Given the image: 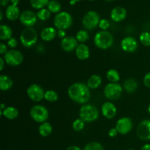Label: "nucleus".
Returning a JSON list of instances; mask_svg holds the SVG:
<instances>
[{
	"mask_svg": "<svg viewBox=\"0 0 150 150\" xmlns=\"http://www.w3.org/2000/svg\"><path fill=\"white\" fill-rule=\"evenodd\" d=\"M45 91L40 85L32 83L26 89L27 96L34 102H40L45 98Z\"/></svg>",
	"mask_w": 150,
	"mask_h": 150,
	"instance_id": "10",
	"label": "nucleus"
},
{
	"mask_svg": "<svg viewBox=\"0 0 150 150\" xmlns=\"http://www.w3.org/2000/svg\"><path fill=\"white\" fill-rule=\"evenodd\" d=\"M67 150H81V149L78 146H70L67 148Z\"/></svg>",
	"mask_w": 150,
	"mask_h": 150,
	"instance_id": "44",
	"label": "nucleus"
},
{
	"mask_svg": "<svg viewBox=\"0 0 150 150\" xmlns=\"http://www.w3.org/2000/svg\"><path fill=\"white\" fill-rule=\"evenodd\" d=\"M7 45H8L10 48H11L12 49L16 48L18 45V40H16V38H11L10 40H7Z\"/></svg>",
	"mask_w": 150,
	"mask_h": 150,
	"instance_id": "37",
	"label": "nucleus"
},
{
	"mask_svg": "<svg viewBox=\"0 0 150 150\" xmlns=\"http://www.w3.org/2000/svg\"><path fill=\"white\" fill-rule=\"evenodd\" d=\"M76 55L79 59L86 60L90 57V51L89 48L84 43H80L76 49Z\"/></svg>",
	"mask_w": 150,
	"mask_h": 150,
	"instance_id": "19",
	"label": "nucleus"
},
{
	"mask_svg": "<svg viewBox=\"0 0 150 150\" xmlns=\"http://www.w3.org/2000/svg\"><path fill=\"white\" fill-rule=\"evenodd\" d=\"M141 43L146 47L150 46V32H143L139 36Z\"/></svg>",
	"mask_w": 150,
	"mask_h": 150,
	"instance_id": "33",
	"label": "nucleus"
},
{
	"mask_svg": "<svg viewBox=\"0 0 150 150\" xmlns=\"http://www.w3.org/2000/svg\"><path fill=\"white\" fill-rule=\"evenodd\" d=\"M6 64L5 61H4V58H3V57H0V70L1 71H2L3 69H4V64Z\"/></svg>",
	"mask_w": 150,
	"mask_h": 150,
	"instance_id": "42",
	"label": "nucleus"
},
{
	"mask_svg": "<svg viewBox=\"0 0 150 150\" xmlns=\"http://www.w3.org/2000/svg\"><path fill=\"white\" fill-rule=\"evenodd\" d=\"M76 38L78 40V42H81V43H84L89 38V35L87 30H85V29H81V30H79L77 32V34H76Z\"/></svg>",
	"mask_w": 150,
	"mask_h": 150,
	"instance_id": "29",
	"label": "nucleus"
},
{
	"mask_svg": "<svg viewBox=\"0 0 150 150\" xmlns=\"http://www.w3.org/2000/svg\"><path fill=\"white\" fill-rule=\"evenodd\" d=\"M73 17L67 11H62L57 13L54 19V24L56 29L58 30H66L71 27L73 24Z\"/></svg>",
	"mask_w": 150,
	"mask_h": 150,
	"instance_id": "5",
	"label": "nucleus"
},
{
	"mask_svg": "<svg viewBox=\"0 0 150 150\" xmlns=\"http://www.w3.org/2000/svg\"><path fill=\"white\" fill-rule=\"evenodd\" d=\"M13 30L9 26L6 24L0 25V39L1 40H8L13 38Z\"/></svg>",
	"mask_w": 150,
	"mask_h": 150,
	"instance_id": "25",
	"label": "nucleus"
},
{
	"mask_svg": "<svg viewBox=\"0 0 150 150\" xmlns=\"http://www.w3.org/2000/svg\"><path fill=\"white\" fill-rule=\"evenodd\" d=\"M102 78L99 75L95 74L89 78L86 84L90 89H96L102 84Z\"/></svg>",
	"mask_w": 150,
	"mask_h": 150,
	"instance_id": "23",
	"label": "nucleus"
},
{
	"mask_svg": "<svg viewBox=\"0 0 150 150\" xmlns=\"http://www.w3.org/2000/svg\"><path fill=\"white\" fill-rule=\"evenodd\" d=\"M136 133L141 140H150V120H144L141 122L138 125Z\"/></svg>",
	"mask_w": 150,
	"mask_h": 150,
	"instance_id": "13",
	"label": "nucleus"
},
{
	"mask_svg": "<svg viewBox=\"0 0 150 150\" xmlns=\"http://www.w3.org/2000/svg\"><path fill=\"white\" fill-rule=\"evenodd\" d=\"M118 131L116 129V127H113V128H111L109 130H108V136L111 138H114L117 136L118 134Z\"/></svg>",
	"mask_w": 150,
	"mask_h": 150,
	"instance_id": "39",
	"label": "nucleus"
},
{
	"mask_svg": "<svg viewBox=\"0 0 150 150\" xmlns=\"http://www.w3.org/2000/svg\"><path fill=\"white\" fill-rule=\"evenodd\" d=\"M0 114L6 119L10 120H13L18 117V110L13 106H8L4 110V111H0Z\"/></svg>",
	"mask_w": 150,
	"mask_h": 150,
	"instance_id": "21",
	"label": "nucleus"
},
{
	"mask_svg": "<svg viewBox=\"0 0 150 150\" xmlns=\"http://www.w3.org/2000/svg\"><path fill=\"white\" fill-rule=\"evenodd\" d=\"M72 127H73V129L75 131H81V130H83L85 127V122L82 120L81 118L76 119V120L73 121Z\"/></svg>",
	"mask_w": 150,
	"mask_h": 150,
	"instance_id": "34",
	"label": "nucleus"
},
{
	"mask_svg": "<svg viewBox=\"0 0 150 150\" xmlns=\"http://www.w3.org/2000/svg\"><path fill=\"white\" fill-rule=\"evenodd\" d=\"M3 58H4L6 64L10 66H13V67L20 65L23 61V54L20 51L16 49H11L7 51L4 54Z\"/></svg>",
	"mask_w": 150,
	"mask_h": 150,
	"instance_id": "9",
	"label": "nucleus"
},
{
	"mask_svg": "<svg viewBox=\"0 0 150 150\" xmlns=\"http://www.w3.org/2000/svg\"><path fill=\"white\" fill-rule=\"evenodd\" d=\"M144 84L146 87L150 89V72L146 73L144 77Z\"/></svg>",
	"mask_w": 150,
	"mask_h": 150,
	"instance_id": "38",
	"label": "nucleus"
},
{
	"mask_svg": "<svg viewBox=\"0 0 150 150\" xmlns=\"http://www.w3.org/2000/svg\"><path fill=\"white\" fill-rule=\"evenodd\" d=\"M101 113L105 118L111 120L117 115V108L113 103L106 101L101 106Z\"/></svg>",
	"mask_w": 150,
	"mask_h": 150,
	"instance_id": "15",
	"label": "nucleus"
},
{
	"mask_svg": "<svg viewBox=\"0 0 150 150\" xmlns=\"http://www.w3.org/2000/svg\"><path fill=\"white\" fill-rule=\"evenodd\" d=\"M13 85V81L10 76L3 74L0 76V89L1 91H8Z\"/></svg>",
	"mask_w": 150,
	"mask_h": 150,
	"instance_id": "24",
	"label": "nucleus"
},
{
	"mask_svg": "<svg viewBox=\"0 0 150 150\" xmlns=\"http://www.w3.org/2000/svg\"><path fill=\"white\" fill-rule=\"evenodd\" d=\"M121 48L125 52L133 53L139 48V42L133 37H125L121 41Z\"/></svg>",
	"mask_w": 150,
	"mask_h": 150,
	"instance_id": "14",
	"label": "nucleus"
},
{
	"mask_svg": "<svg viewBox=\"0 0 150 150\" xmlns=\"http://www.w3.org/2000/svg\"><path fill=\"white\" fill-rule=\"evenodd\" d=\"M100 18L96 11L90 10L83 16L82 18V25L86 30H93L99 26Z\"/></svg>",
	"mask_w": 150,
	"mask_h": 150,
	"instance_id": "7",
	"label": "nucleus"
},
{
	"mask_svg": "<svg viewBox=\"0 0 150 150\" xmlns=\"http://www.w3.org/2000/svg\"><path fill=\"white\" fill-rule=\"evenodd\" d=\"M38 18L37 13L32 10H25L21 13L19 20L21 24L26 27H32L37 23Z\"/></svg>",
	"mask_w": 150,
	"mask_h": 150,
	"instance_id": "12",
	"label": "nucleus"
},
{
	"mask_svg": "<svg viewBox=\"0 0 150 150\" xmlns=\"http://www.w3.org/2000/svg\"><path fill=\"white\" fill-rule=\"evenodd\" d=\"M138 82L136 81V80H135L134 79H126L124 81L123 83V89L127 92V93L132 94L133 92H135L136 91V89H138Z\"/></svg>",
	"mask_w": 150,
	"mask_h": 150,
	"instance_id": "22",
	"label": "nucleus"
},
{
	"mask_svg": "<svg viewBox=\"0 0 150 150\" xmlns=\"http://www.w3.org/2000/svg\"><path fill=\"white\" fill-rule=\"evenodd\" d=\"M141 150H150V144H146L144 145Z\"/></svg>",
	"mask_w": 150,
	"mask_h": 150,
	"instance_id": "45",
	"label": "nucleus"
},
{
	"mask_svg": "<svg viewBox=\"0 0 150 150\" xmlns=\"http://www.w3.org/2000/svg\"><path fill=\"white\" fill-rule=\"evenodd\" d=\"M57 36V31L56 28L52 26H48L42 29L40 32L41 39L45 42H50L53 40Z\"/></svg>",
	"mask_w": 150,
	"mask_h": 150,
	"instance_id": "18",
	"label": "nucleus"
},
{
	"mask_svg": "<svg viewBox=\"0 0 150 150\" xmlns=\"http://www.w3.org/2000/svg\"><path fill=\"white\" fill-rule=\"evenodd\" d=\"M47 9L52 13H59L61 11L62 5L57 0H51L48 2Z\"/></svg>",
	"mask_w": 150,
	"mask_h": 150,
	"instance_id": "28",
	"label": "nucleus"
},
{
	"mask_svg": "<svg viewBox=\"0 0 150 150\" xmlns=\"http://www.w3.org/2000/svg\"><path fill=\"white\" fill-rule=\"evenodd\" d=\"M147 111H148V113H149V115H150V103H149V105H148Z\"/></svg>",
	"mask_w": 150,
	"mask_h": 150,
	"instance_id": "50",
	"label": "nucleus"
},
{
	"mask_svg": "<svg viewBox=\"0 0 150 150\" xmlns=\"http://www.w3.org/2000/svg\"><path fill=\"white\" fill-rule=\"evenodd\" d=\"M116 129L119 133L126 135L130 133L133 127V123L131 119L129 117H124L119 119L116 123Z\"/></svg>",
	"mask_w": 150,
	"mask_h": 150,
	"instance_id": "11",
	"label": "nucleus"
},
{
	"mask_svg": "<svg viewBox=\"0 0 150 150\" xmlns=\"http://www.w3.org/2000/svg\"><path fill=\"white\" fill-rule=\"evenodd\" d=\"M49 0H30V4L33 8L41 10L48 5Z\"/></svg>",
	"mask_w": 150,
	"mask_h": 150,
	"instance_id": "31",
	"label": "nucleus"
},
{
	"mask_svg": "<svg viewBox=\"0 0 150 150\" xmlns=\"http://www.w3.org/2000/svg\"><path fill=\"white\" fill-rule=\"evenodd\" d=\"M100 29H101L102 30L107 31V29L110 27V22L109 21L107 20V19H100V21L99 23Z\"/></svg>",
	"mask_w": 150,
	"mask_h": 150,
	"instance_id": "36",
	"label": "nucleus"
},
{
	"mask_svg": "<svg viewBox=\"0 0 150 150\" xmlns=\"http://www.w3.org/2000/svg\"><path fill=\"white\" fill-rule=\"evenodd\" d=\"M105 1H114V0H105Z\"/></svg>",
	"mask_w": 150,
	"mask_h": 150,
	"instance_id": "52",
	"label": "nucleus"
},
{
	"mask_svg": "<svg viewBox=\"0 0 150 150\" xmlns=\"http://www.w3.org/2000/svg\"><path fill=\"white\" fill-rule=\"evenodd\" d=\"M0 106H1V111H4V110L7 108V107H6V105L4 103H1V105H0Z\"/></svg>",
	"mask_w": 150,
	"mask_h": 150,
	"instance_id": "47",
	"label": "nucleus"
},
{
	"mask_svg": "<svg viewBox=\"0 0 150 150\" xmlns=\"http://www.w3.org/2000/svg\"><path fill=\"white\" fill-rule=\"evenodd\" d=\"M29 114L34 121L40 124L46 122L49 116L48 110L42 105H35L32 107Z\"/></svg>",
	"mask_w": 150,
	"mask_h": 150,
	"instance_id": "6",
	"label": "nucleus"
},
{
	"mask_svg": "<svg viewBox=\"0 0 150 150\" xmlns=\"http://www.w3.org/2000/svg\"><path fill=\"white\" fill-rule=\"evenodd\" d=\"M57 37L60 39H64L66 36V32L65 30H62V29H59V30L57 31Z\"/></svg>",
	"mask_w": 150,
	"mask_h": 150,
	"instance_id": "40",
	"label": "nucleus"
},
{
	"mask_svg": "<svg viewBox=\"0 0 150 150\" xmlns=\"http://www.w3.org/2000/svg\"><path fill=\"white\" fill-rule=\"evenodd\" d=\"M7 51V45H6L4 43H3V42H1V43H0V54L4 55Z\"/></svg>",
	"mask_w": 150,
	"mask_h": 150,
	"instance_id": "41",
	"label": "nucleus"
},
{
	"mask_svg": "<svg viewBox=\"0 0 150 150\" xmlns=\"http://www.w3.org/2000/svg\"><path fill=\"white\" fill-rule=\"evenodd\" d=\"M51 13L46 8H42L38 10L37 13V16L41 21H47L51 17Z\"/></svg>",
	"mask_w": 150,
	"mask_h": 150,
	"instance_id": "32",
	"label": "nucleus"
},
{
	"mask_svg": "<svg viewBox=\"0 0 150 150\" xmlns=\"http://www.w3.org/2000/svg\"><path fill=\"white\" fill-rule=\"evenodd\" d=\"M67 95L76 103L86 104L90 99V89L88 87L87 84L81 82H76L69 86Z\"/></svg>",
	"mask_w": 150,
	"mask_h": 150,
	"instance_id": "1",
	"label": "nucleus"
},
{
	"mask_svg": "<svg viewBox=\"0 0 150 150\" xmlns=\"http://www.w3.org/2000/svg\"><path fill=\"white\" fill-rule=\"evenodd\" d=\"M73 1H76V2H77V1H80L81 0H73Z\"/></svg>",
	"mask_w": 150,
	"mask_h": 150,
	"instance_id": "51",
	"label": "nucleus"
},
{
	"mask_svg": "<svg viewBox=\"0 0 150 150\" xmlns=\"http://www.w3.org/2000/svg\"><path fill=\"white\" fill-rule=\"evenodd\" d=\"M123 88L118 83H108L104 89V95L109 100H116L121 97Z\"/></svg>",
	"mask_w": 150,
	"mask_h": 150,
	"instance_id": "8",
	"label": "nucleus"
},
{
	"mask_svg": "<svg viewBox=\"0 0 150 150\" xmlns=\"http://www.w3.org/2000/svg\"><path fill=\"white\" fill-rule=\"evenodd\" d=\"M2 19H3V13H2V11H0V21H2Z\"/></svg>",
	"mask_w": 150,
	"mask_h": 150,
	"instance_id": "48",
	"label": "nucleus"
},
{
	"mask_svg": "<svg viewBox=\"0 0 150 150\" xmlns=\"http://www.w3.org/2000/svg\"><path fill=\"white\" fill-rule=\"evenodd\" d=\"M44 99L50 103H54L58 100L59 95L57 92L54 90H48L45 92V98Z\"/></svg>",
	"mask_w": 150,
	"mask_h": 150,
	"instance_id": "30",
	"label": "nucleus"
},
{
	"mask_svg": "<svg viewBox=\"0 0 150 150\" xmlns=\"http://www.w3.org/2000/svg\"><path fill=\"white\" fill-rule=\"evenodd\" d=\"M19 1H20V0H11L12 4H14L16 6L19 4Z\"/></svg>",
	"mask_w": 150,
	"mask_h": 150,
	"instance_id": "46",
	"label": "nucleus"
},
{
	"mask_svg": "<svg viewBox=\"0 0 150 150\" xmlns=\"http://www.w3.org/2000/svg\"><path fill=\"white\" fill-rule=\"evenodd\" d=\"M5 16L9 21H14L17 20L18 18H20V10L18 7V6L11 4L10 5L7 6V7L6 8Z\"/></svg>",
	"mask_w": 150,
	"mask_h": 150,
	"instance_id": "20",
	"label": "nucleus"
},
{
	"mask_svg": "<svg viewBox=\"0 0 150 150\" xmlns=\"http://www.w3.org/2000/svg\"><path fill=\"white\" fill-rule=\"evenodd\" d=\"M89 1H95V0H89Z\"/></svg>",
	"mask_w": 150,
	"mask_h": 150,
	"instance_id": "54",
	"label": "nucleus"
},
{
	"mask_svg": "<svg viewBox=\"0 0 150 150\" xmlns=\"http://www.w3.org/2000/svg\"><path fill=\"white\" fill-rule=\"evenodd\" d=\"M76 1H73V0H70V5H74L75 4H76Z\"/></svg>",
	"mask_w": 150,
	"mask_h": 150,
	"instance_id": "49",
	"label": "nucleus"
},
{
	"mask_svg": "<svg viewBox=\"0 0 150 150\" xmlns=\"http://www.w3.org/2000/svg\"><path fill=\"white\" fill-rule=\"evenodd\" d=\"M106 78L110 83H118L120 80V75L115 69H110L106 73Z\"/></svg>",
	"mask_w": 150,
	"mask_h": 150,
	"instance_id": "27",
	"label": "nucleus"
},
{
	"mask_svg": "<svg viewBox=\"0 0 150 150\" xmlns=\"http://www.w3.org/2000/svg\"><path fill=\"white\" fill-rule=\"evenodd\" d=\"M127 16V10L122 7H116L112 9L111 11V20L114 22H121L125 20Z\"/></svg>",
	"mask_w": 150,
	"mask_h": 150,
	"instance_id": "17",
	"label": "nucleus"
},
{
	"mask_svg": "<svg viewBox=\"0 0 150 150\" xmlns=\"http://www.w3.org/2000/svg\"><path fill=\"white\" fill-rule=\"evenodd\" d=\"M38 32L33 27H26L20 35V41L25 48H31L38 41Z\"/></svg>",
	"mask_w": 150,
	"mask_h": 150,
	"instance_id": "4",
	"label": "nucleus"
},
{
	"mask_svg": "<svg viewBox=\"0 0 150 150\" xmlns=\"http://www.w3.org/2000/svg\"><path fill=\"white\" fill-rule=\"evenodd\" d=\"M79 117L85 122H92L99 117V111L92 104H83L80 108Z\"/></svg>",
	"mask_w": 150,
	"mask_h": 150,
	"instance_id": "3",
	"label": "nucleus"
},
{
	"mask_svg": "<svg viewBox=\"0 0 150 150\" xmlns=\"http://www.w3.org/2000/svg\"><path fill=\"white\" fill-rule=\"evenodd\" d=\"M114 37L108 31H100L96 33L94 38L95 46L102 50H106L111 48L114 44Z\"/></svg>",
	"mask_w": 150,
	"mask_h": 150,
	"instance_id": "2",
	"label": "nucleus"
},
{
	"mask_svg": "<svg viewBox=\"0 0 150 150\" xmlns=\"http://www.w3.org/2000/svg\"><path fill=\"white\" fill-rule=\"evenodd\" d=\"M83 150H104V148L99 142H92L86 144Z\"/></svg>",
	"mask_w": 150,
	"mask_h": 150,
	"instance_id": "35",
	"label": "nucleus"
},
{
	"mask_svg": "<svg viewBox=\"0 0 150 150\" xmlns=\"http://www.w3.org/2000/svg\"><path fill=\"white\" fill-rule=\"evenodd\" d=\"M127 150H134V149H127Z\"/></svg>",
	"mask_w": 150,
	"mask_h": 150,
	"instance_id": "53",
	"label": "nucleus"
},
{
	"mask_svg": "<svg viewBox=\"0 0 150 150\" xmlns=\"http://www.w3.org/2000/svg\"><path fill=\"white\" fill-rule=\"evenodd\" d=\"M39 134L42 137H48L52 133L53 127L52 125L49 122H45L43 123H41L38 128Z\"/></svg>",
	"mask_w": 150,
	"mask_h": 150,
	"instance_id": "26",
	"label": "nucleus"
},
{
	"mask_svg": "<svg viewBox=\"0 0 150 150\" xmlns=\"http://www.w3.org/2000/svg\"><path fill=\"white\" fill-rule=\"evenodd\" d=\"M10 1H11V0H0V4L2 7H4V6L7 5Z\"/></svg>",
	"mask_w": 150,
	"mask_h": 150,
	"instance_id": "43",
	"label": "nucleus"
},
{
	"mask_svg": "<svg viewBox=\"0 0 150 150\" xmlns=\"http://www.w3.org/2000/svg\"><path fill=\"white\" fill-rule=\"evenodd\" d=\"M78 45H79L78 40L74 37H65L61 41V47L63 51H64L65 52H71V51H74L76 49Z\"/></svg>",
	"mask_w": 150,
	"mask_h": 150,
	"instance_id": "16",
	"label": "nucleus"
}]
</instances>
